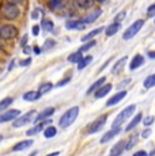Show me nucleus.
<instances>
[{"label":"nucleus","instance_id":"nucleus-1","mask_svg":"<svg viewBox=\"0 0 155 156\" xmlns=\"http://www.w3.org/2000/svg\"><path fill=\"white\" fill-rule=\"evenodd\" d=\"M0 16L7 22H13L16 20L20 16V10L18 8V5L11 4V3H4L0 7Z\"/></svg>","mask_w":155,"mask_h":156},{"label":"nucleus","instance_id":"nucleus-2","mask_svg":"<svg viewBox=\"0 0 155 156\" xmlns=\"http://www.w3.org/2000/svg\"><path fill=\"white\" fill-rule=\"evenodd\" d=\"M79 106H74L71 107V109H68L67 112H65L64 114L61 115L60 121H59V125H60V128H68L71 126V125L74 124V122L76 121L78 115H79Z\"/></svg>","mask_w":155,"mask_h":156},{"label":"nucleus","instance_id":"nucleus-3","mask_svg":"<svg viewBox=\"0 0 155 156\" xmlns=\"http://www.w3.org/2000/svg\"><path fill=\"white\" fill-rule=\"evenodd\" d=\"M18 33H19L18 27L16 26H14V25H11V23L0 25V38H2L3 41L14 40V38H16Z\"/></svg>","mask_w":155,"mask_h":156},{"label":"nucleus","instance_id":"nucleus-4","mask_svg":"<svg viewBox=\"0 0 155 156\" xmlns=\"http://www.w3.org/2000/svg\"><path fill=\"white\" fill-rule=\"evenodd\" d=\"M143 26H144V20L143 19H138L136 22H133L132 25L129 26L127 30L124 31V34H123V38L125 41H129V40H132L133 37H135L136 34L140 31V30L143 29Z\"/></svg>","mask_w":155,"mask_h":156},{"label":"nucleus","instance_id":"nucleus-5","mask_svg":"<svg viewBox=\"0 0 155 156\" xmlns=\"http://www.w3.org/2000/svg\"><path fill=\"white\" fill-rule=\"evenodd\" d=\"M135 110H136V105H131V106L125 107L123 112H121L117 117H116L114 122H113V126H120V125H123L128 118H131V117L133 115Z\"/></svg>","mask_w":155,"mask_h":156},{"label":"nucleus","instance_id":"nucleus-6","mask_svg":"<svg viewBox=\"0 0 155 156\" xmlns=\"http://www.w3.org/2000/svg\"><path fill=\"white\" fill-rule=\"evenodd\" d=\"M34 117H35V110H30V112H27V113H25L22 117H18V118L14 119V122H13V126L14 128H22V126H25V125H27L29 122L31 121V119H34Z\"/></svg>","mask_w":155,"mask_h":156},{"label":"nucleus","instance_id":"nucleus-7","mask_svg":"<svg viewBox=\"0 0 155 156\" xmlns=\"http://www.w3.org/2000/svg\"><path fill=\"white\" fill-rule=\"evenodd\" d=\"M106 119H108V115H106V114H103V115L98 117L95 121L91 122V125H90V126H88V129H87V133H88V134H94V133H97V132H99L101 129L103 128V125L106 124Z\"/></svg>","mask_w":155,"mask_h":156},{"label":"nucleus","instance_id":"nucleus-8","mask_svg":"<svg viewBox=\"0 0 155 156\" xmlns=\"http://www.w3.org/2000/svg\"><path fill=\"white\" fill-rule=\"evenodd\" d=\"M20 115V112L19 110H5V112L0 113V124H4V122H10V121H14L15 118Z\"/></svg>","mask_w":155,"mask_h":156},{"label":"nucleus","instance_id":"nucleus-9","mask_svg":"<svg viewBox=\"0 0 155 156\" xmlns=\"http://www.w3.org/2000/svg\"><path fill=\"white\" fill-rule=\"evenodd\" d=\"M120 132H121V125H120V126H113V128L110 129L109 132H106V133L103 134V136H102V139H101V141H99V143H101V144H106V143H109L110 140H112L113 137H116V136H117V134L120 133Z\"/></svg>","mask_w":155,"mask_h":156},{"label":"nucleus","instance_id":"nucleus-10","mask_svg":"<svg viewBox=\"0 0 155 156\" xmlns=\"http://www.w3.org/2000/svg\"><path fill=\"white\" fill-rule=\"evenodd\" d=\"M125 147H127V143H125L124 140L118 141L117 144H114V145H113L112 149H110L109 156H121V155H123V152L125 151Z\"/></svg>","mask_w":155,"mask_h":156},{"label":"nucleus","instance_id":"nucleus-11","mask_svg":"<svg viewBox=\"0 0 155 156\" xmlns=\"http://www.w3.org/2000/svg\"><path fill=\"white\" fill-rule=\"evenodd\" d=\"M65 27L68 30H83L86 27V22L83 19H78V20H68L65 23Z\"/></svg>","mask_w":155,"mask_h":156},{"label":"nucleus","instance_id":"nucleus-12","mask_svg":"<svg viewBox=\"0 0 155 156\" xmlns=\"http://www.w3.org/2000/svg\"><path fill=\"white\" fill-rule=\"evenodd\" d=\"M33 144H34V141H33V140H23V141L16 143L15 145L11 148V151H13V152H20V151H23V149L30 148Z\"/></svg>","mask_w":155,"mask_h":156},{"label":"nucleus","instance_id":"nucleus-13","mask_svg":"<svg viewBox=\"0 0 155 156\" xmlns=\"http://www.w3.org/2000/svg\"><path fill=\"white\" fill-rule=\"evenodd\" d=\"M127 97V91L125 90H123L121 92H117L116 95H113L110 99H108V102H106V106L110 107V106H114L116 103H118V102H121L124 99V98Z\"/></svg>","mask_w":155,"mask_h":156},{"label":"nucleus","instance_id":"nucleus-14","mask_svg":"<svg viewBox=\"0 0 155 156\" xmlns=\"http://www.w3.org/2000/svg\"><path fill=\"white\" fill-rule=\"evenodd\" d=\"M143 64H144V57H143L142 55H136L132 58V61L129 62V69L135 71V69H138V68L142 67Z\"/></svg>","mask_w":155,"mask_h":156},{"label":"nucleus","instance_id":"nucleus-15","mask_svg":"<svg viewBox=\"0 0 155 156\" xmlns=\"http://www.w3.org/2000/svg\"><path fill=\"white\" fill-rule=\"evenodd\" d=\"M55 107H46L45 110H42L40 114H38L37 117L34 118V122H40V121H45V119L48 118V117H50L53 113H55Z\"/></svg>","mask_w":155,"mask_h":156},{"label":"nucleus","instance_id":"nucleus-16","mask_svg":"<svg viewBox=\"0 0 155 156\" xmlns=\"http://www.w3.org/2000/svg\"><path fill=\"white\" fill-rule=\"evenodd\" d=\"M120 29H121V23H120V22H113L112 25H109L108 27L105 29L106 37H113L114 34H117Z\"/></svg>","mask_w":155,"mask_h":156},{"label":"nucleus","instance_id":"nucleus-17","mask_svg":"<svg viewBox=\"0 0 155 156\" xmlns=\"http://www.w3.org/2000/svg\"><path fill=\"white\" fill-rule=\"evenodd\" d=\"M41 97H42V95H41L40 92H38V90H37V91H27V92H25V94L22 95V99L26 101V102H34V101H38Z\"/></svg>","mask_w":155,"mask_h":156},{"label":"nucleus","instance_id":"nucleus-18","mask_svg":"<svg viewBox=\"0 0 155 156\" xmlns=\"http://www.w3.org/2000/svg\"><path fill=\"white\" fill-rule=\"evenodd\" d=\"M113 87L112 84H102L99 87V88L95 91V98L97 99H99V98H103V97H106V95L110 92V90H112Z\"/></svg>","mask_w":155,"mask_h":156},{"label":"nucleus","instance_id":"nucleus-19","mask_svg":"<svg viewBox=\"0 0 155 156\" xmlns=\"http://www.w3.org/2000/svg\"><path fill=\"white\" fill-rule=\"evenodd\" d=\"M105 30V27H99V29H94V30H91V31H88L87 34H85L82 38H80V41H82L83 44L85 42H87V41H90V40H93V38L95 37V35H98V34H101V33Z\"/></svg>","mask_w":155,"mask_h":156},{"label":"nucleus","instance_id":"nucleus-20","mask_svg":"<svg viewBox=\"0 0 155 156\" xmlns=\"http://www.w3.org/2000/svg\"><path fill=\"white\" fill-rule=\"evenodd\" d=\"M127 61H128V57H127V56L118 60V61L116 62L114 65H113V68H112V73H113V75H117L120 71H123V68H124V65H125V62H127Z\"/></svg>","mask_w":155,"mask_h":156},{"label":"nucleus","instance_id":"nucleus-21","mask_svg":"<svg viewBox=\"0 0 155 156\" xmlns=\"http://www.w3.org/2000/svg\"><path fill=\"white\" fill-rule=\"evenodd\" d=\"M50 124V119H48V121H44L42 124H38V125H35L33 129H30V130H27V136H34V134H38L41 130H42L46 126V125H49Z\"/></svg>","mask_w":155,"mask_h":156},{"label":"nucleus","instance_id":"nucleus-22","mask_svg":"<svg viewBox=\"0 0 155 156\" xmlns=\"http://www.w3.org/2000/svg\"><path fill=\"white\" fill-rule=\"evenodd\" d=\"M142 113H139V114H136L135 117H133V119L132 121L129 122V124L127 125V128H125V132H131V130H133V129H135L136 126H138L139 125V122L142 121Z\"/></svg>","mask_w":155,"mask_h":156},{"label":"nucleus","instance_id":"nucleus-23","mask_svg":"<svg viewBox=\"0 0 155 156\" xmlns=\"http://www.w3.org/2000/svg\"><path fill=\"white\" fill-rule=\"evenodd\" d=\"M41 27L45 30V31H48V33H53V30H55V25H53V22L50 19H48V18H42V20H41Z\"/></svg>","mask_w":155,"mask_h":156},{"label":"nucleus","instance_id":"nucleus-24","mask_svg":"<svg viewBox=\"0 0 155 156\" xmlns=\"http://www.w3.org/2000/svg\"><path fill=\"white\" fill-rule=\"evenodd\" d=\"M105 82H106V77H99V79H98L97 82H94V83H93V86H91L90 88L87 90V95H90V94H93V92H95L101 86L105 84Z\"/></svg>","mask_w":155,"mask_h":156},{"label":"nucleus","instance_id":"nucleus-25","mask_svg":"<svg viewBox=\"0 0 155 156\" xmlns=\"http://www.w3.org/2000/svg\"><path fill=\"white\" fill-rule=\"evenodd\" d=\"M101 14H102V11H101V10H94L93 12H90V14H88L87 16H86L83 20H85V22H86V25H90V23L95 22V19H97V18Z\"/></svg>","mask_w":155,"mask_h":156},{"label":"nucleus","instance_id":"nucleus-26","mask_svg":"<svg viewBox=\"0 0 155 156\" xmlns=\"http://www.w3.org/2000/svg\"><path fill=\"white\" fill-rule=\"evenodd\" d=\"M13 103H14V98H11V97H7V98H4V99H2L0 101V113L8 110V107Z\"/></svg>","mask_w":155,"mask_h":156},{"label":"nucleus","instance_id":"nucleus-27","mask_svg":"<svg viewBox=\"0 0 155 156\" xmlns=\"http://www.w3.org/2000/svg\"><path fill=\"white\" fill-rule=\"evenodd\" d=\"M82 58H83V53L79 52V50L68 56V61H70L71 64H79V62L82 61Z\"/></svg>","mask_w":155,"mask_h":156},{"label":"nucleus","instance_id":"nucleus-28","mask_svg":"<svg viewBox=\"0 0 155 156\" xmlns=\"http://www.w3.org/2000/svg\"><path fill=\"white\" fill-rule=\"evenodd\" d=\"M76 5L82 10H88V8L93 7L94 4V0H75Z\"/></svg>","mask_w":155,"mask_h":156},{"label":"nucleus","instance_id":"nucleus-29","mask_svg":"<svg viewBox=\"0 0 155 156\" xmlns=\"http://www.w3.org/2000/svg\"><path fill=\"white\" fill-rule=\"evenodd\" d=\"M56 134H57V129L55 126H52V125H49V126H46L44 129V136H45V139H52Z\"/></svg>","mask_w":155,"mask_h":156},{"label":"nucleus","instance_id":"nucleus-30","mask_svg":"<svg viewBox=\"0 0 155 156\" xmlns=\"http://www.w3.org/2000/svg\"><path fill=\"white\" fill-rule=\"evenodd\" d=\"M143 86H144V88H147V90H150V88H153V87H155V73H153V75H150V76L146 77Z\"/></svg>","mask_w":155,"mask_h":156},{"label":"nucleus","instance_id":"nucleus-31","mask_svg":"<svg viewBox=\"0 0 155 156\" xmlns=\"http://www.w3.org/2000/svg\"><path fill=\"white\" fill-rule=\"evenodd\" d=\"M91 61H93V57L91 56H87V57H83L82 61L78 64V69H85L86 67H87L88 64H91Z\"/></svg>","mask_w":155,"mask_h":156},{"label":"nucleus","instance_id":"nucleus-32","mask_svg":"<svg viewBox=\"0 0 155 156\" xmlns=\"http://www.w3.org/2000/svg\"><path fill=\"white\" fill-rule=\"evenodd\" d=\"M52 88H53L52 83H42V84L40 86V88H38V92H40L41 95H45L46 92H49Z\"/></svg>","mask_w":155,"mask_h":156},{"label":"nucleus","instance_id":"nucleus-33","mask_svg":"<svg viewBox=\"0 0 155 156\" xmlns=\"http://www.w3.org/2000/svg\"><path fill=\"white\" fill-rule=\"evenodd\" d=\"M63 4V0H49L48 2V7L50 8V10H57V8H60Z\"/></svg>","mask_w":155,"mask_h":156},{"label":"nucleus","instance_id":"nucleus-34","mask_svg":"<svg viewBox=\"0 0 155 156\" xmlns=\"http://www.w3.org/2000/svg\"><path fill=\"white\" fill-rule=\"evenodd\" d=\"M95 44H97L95 41H91V40H90V42L87 41V42H85V45H83V46L79 49V52H82V53H83V52H87V50H90L93 46H95Z\"/></svg>","mask_w":155,"mask_h":156},{"label":"nucleus","instance_id":"nucleus-35","mask_svg":"<svg viewBox=\"0 0 155 156\" xmlns=\"http://www.w3.org/2000/svg\"><path fill=\"white\" fill-rule=\"evenodd\" d=\"M56 46V41H53V40H46L45 41V44H44V52H48V50H50L52 48H55Z\"/></svg>","mask_w":155,"mask_h":156},{"label":"nucleus","instance_id":"nucleus-36","mask_svg":"<svg viewBox=\"0 0 155 156\" xmlns=\"http://www.w3.org/2000/svg\"><path fill=\"white\" fill-rule=\"evenodd\" d=\"M154 121H155V117L148 115V117H146V118L143 119V125H144V126H150L151 124H154Z\"/></svg>","mask_w":155,"mask_h":156},{"label":"nucleus","instance_id":"nucleus-37","mask_svg":"<svg viewBox=\"0 0 155 156\" xmlns=\"http://www.w3.org/2000/svg\"><path fill=\"white\" fill-rule=\"evenodd\" d=\"M154 16H155V3L147 8V18H154Z\"/></svg>","mask_w":155,"mask_h":156},{"label":"nucleus","instance_id":"nucleus-38","mask_svg":"<svg viewBox=\"0 0 155 156\" xmlns=\"http://www.w3.org/2000/svg\"><path fill=\"white\" fill-rule=\"evenodd\" d=\"M125 15H127V12H125V11H121L120 14H117L116 15V18H114V22H123L124 20V18H125Z\"/></svg>","mask_w":155,"mask_h":156},{"label":"nucleus","instance_id":"nucleus-39","mask_svg":"<svg viewBox=\"0 0 155 156\" xmlns=\"http://www.w3.org/2000/svg\"><path fill=\"white\" fill-rule=\"evenodd\" d=\"M136 143H138V139H136V137H133V140H129V143H128V144H127V147H125V151H128V149H131L133 145H135Z\"/></svg>","mask_w":155,"mask_h":156},{"label":"nucleus","instance_id":"nucleus-40","mask_svg":"<svg viewBox=\"0 0 155 156\" xmlns=\"http://www.w3.org/2000/svg\"><path fill=\"white\" fill-rule=\"evenodd\" d=\"M31 34L34 35V37H37V35L40 34V26H38V25L33 26V29H31Z\"/></svg>","mask_w":155,"mask_h":156},{"label":"nucleus","instance_id":"nucleus-41","mask_svg":"<svg viewBox=\"0 0 155 156\" xmlns=\"http://www.w3.org/2000/svg\"><path fill=\"white\" fill-rule=\"evenodd\" d=\"M150 134H151V129L150 128H146L144 130H143V133H142V137H143V139H147Z\"/></svg>","mask_w":155,"mask_h":156},{"label":"nucleus","instance_id":"nucleus-42","mask_svg":"<svg viewBox=\"0 0 155 156\" xmlns=\"http://www.w3.org/2000/svg\"><path fill=\"white\" fill-rule=\"evenodd\" d=\"M5 3H11V4L18 5V4H23V3H25V0H5Z\"/></svg>","mask_w":155,"mask_h":156},{"label":"nucleus","instance_id":"nucleus-43","mask_svg":"<svg viewBox=\"0 0 155 156\" xmlns=\"http://www.w3.org/2000/svg\"><path fill=\"white\" fill-rule=\"evenodd\" d=\"M30 62H31V58H30V57H29V58L23 60V61L20 62V65H22V67H27V65H30Z\"/></svg>","mask_w":155,"mask_h":156},{"label":"nucleus","instance_id":"nucleus-44","mask_svg":"<svg viewBox=\"0 0 155 156\" xmlns=\"http://www.w3.org/2000/svg\"><path fill=\"white\" fill-rule=\"evenodd\" d=\"M68 82H70V77H65V79H63L61 82H59L57 84H56V87H61V86H64L65 83H68Z\"/></svg>","mask_w":155,"mask_h":156},{"label":"nucleus","instance_id":"nucleus-45","mask_svg":"<svg viewBox=\"0 0 155 156\" xmlns=\"http://www.w3.org/2000/svg\"><path fill=\"white\" fill-rule=\"evenodd\" d=\"M132 156H148V154L146 151H138V152H135Z\"/></svg>","mask_w":155,"mask_h":156},{"label":"nucleus","instance_id":"nucleus-46","mask_svg":"<svg viewBox=\"0 0 155 156\" xmlns=\"http://www.w3.org/2000/svg\"><path fill=\"white\" fill-rule=\"evenodd\" d=\"M131 82V79H125L123 83H120V86H118V88H121V87H125V86H128V83Z\"/></svg>","mask_w":155,"mask_h":156},{"label":"nucleus","instance_id":"nucleus-47","mask_svg":"<svg viewBox=\"0 0 155 156\" xmlns=\"http://www.w3.org/2000/svg\"><path fill=\"white\" fill-rule=\"evenodd\" d=\"M38 12H40V10H35V11H33V14H31V16H33V19H37L38 18Z\"/></svg>","mask_w":155,"mask_h":156},{"label":"nucleus","instance_id":"nucleus-48","mask_svg":"<svg viewBox=\"0 0 155 156\" xmlns=\"http://www.w3.org/2000/svg\"><path fill=\"white\" fill-rule=\"evenodd\" d=\"M33 50H34L35 55H40V53H41V49L38 46H34V48H33Z\"/></svg>","mask_w":155,"mask_h":156},{"label":"nucleus","instance_id":"nucleus-49","mask_svg":"<svg viewBox=\"0 0 155 156\" xmlns=\"http://www.w3.org/2000/svg\"><path fill=\"white\" fill-rule=\"evenodd\" d=\"M30 48H29V46H26V45H25V48H23V52H25L26 53V55H29V53H30Z\"/></svg>","mask_w":155,"mask_h":156},{"label":"nucleus","instance_id":"nucleus-50","mask_svg":"<svg viewBox=\"0 0 155 156\" xmlns=\"http://www.w3.org/2000/svg\"><path fill=\"white\" fill-rule=\"evenodd\" d=\"M4 52V46H3V42H2V38H0V53Z\"/></svg>","mask_w":155,"mask_h":156},{"label":"nucleus","instance_id":"nucleus-51","mask_svg":"<svg viewBox=\"0 0 155 156\" xmlns=\"http://www.w3.org/2000/svg\"><path fill=\"white\" fill-rule=\"evenodd\" d=\"M59 155H60V152H52V154H49V155H46V156H59Z\"/></svg>","mask_w":155,"mask_h":156},{"label":"nucleus","instance_id":"nucleus-52","mask_svg":"<svg viewBox=\"0 0 155 156\" xmlns=\"http://www.w3.org/2000/svg\"><path fill=\"white\" fill-rule=\"evenodd\" d=\"M26 42H27V37H25V38H23V40H22V42H20V44H22V46H25Z\"/></svg>","mask_w":155,"mask_h":156},{"label":"nucleus","instance_id":"nucleus-53","mask_svg":"<svg viewBox=\"0 0 155 156\" xmlns=\"http://www.w3.org/2000/svg\"><path fill=\"white\" fill-rule=\"evenodd\" d=\"M148 56H150V58H155V52H150Z\"/></svg>","mask_w":155,"mask_h":156},{"label":"nucleus","instance_id":"nucleus-54","mask_svg":"<svg viewBox=\"0 0 155 156\" xmlns=\"http://www.w3.org/2000/svg\"><path fill=\"white\" fill-rule=\"evenodd\" d=\"M37 154H38V151H34V152H31L29 156H37Z\"/></svg>","mask_w":155,"mask_h":156},{"label":"nucleus","instance_id":"nucleus-55","mask_svg":"<svg viewBox=\"0 0 155 156\" xmlns=\"http://www.w3.org/2000/svg\"><path fill=\"white\" fill-rule=\"evenodd\" d=\"M95 2H99V3H105L106 0H95Z\"/></svg>","mask_w":155,"mask_h":156},{"label":"nucleus","instance_id":"nucleus-56","mask_svg":"<svg viewBox=\"0 0 155 156\" xmlns=\"http://www.w3.org/2000/svg\"><path fill=\"white\" fill-rule=\"evenodd\" d=\"M150 156H155V151H153V152H151V154H150Z\"/></svg>","mask_w":155,"mask_h":156},{"label":"nucleus","instance_id":"nucleus-57","mask_svg":"<svg viewBox=\"0 0 155 156\" xmlns=\"http://www.w3.org/2000/svg\"><path fill=\"white\" fill-rule=\"evenodd\" d=\"M3 141V136H2V134H0V143H2Z\"/></svg>","mask_w":155,"mask_h":156}]
</instances>
